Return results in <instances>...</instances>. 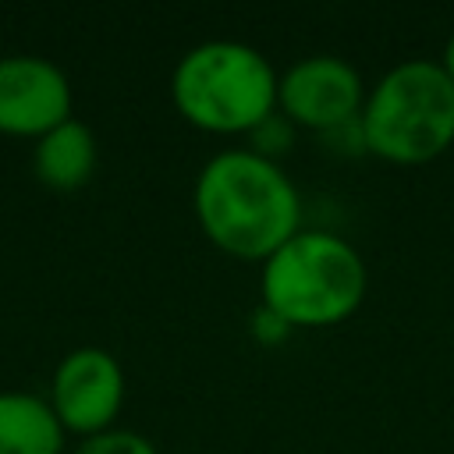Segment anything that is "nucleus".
<instances>
[{
	"instance_id": "obj_3",
	"label": "nucleus",
	"mask_w": 454,
	"mask_h": 454,
	"mask_svg": "<svg viewBox=\"0 0 454 454\" xmlns=\"http://www.w3.org/2000/svg\"><path fill=\"white\" fill-rule=\"evenodd\" d=\"M280 71L241 39H206L188 46L170 71V103L199 131L252 135L277 114Z\"/></svg>"
},
{
	"instance_id": "obj_8",
	"label": "nucleus",
	"mask_w": 454,
	"mask_h": 454,
	"mask_svg": "<svg viewBox=\"0 0 454 454\" xmlns=\"http://www.w3.org/2000/svg\"><path fill=\"white\" fill-rule=\"evenodd\" d=\"M64 436L50 397L0 390V454H64Z\"/></svg>"
},
{
	"instance_id": "obj_12",
	"label": "nucleus",
	"mask_w": 454,
	"mask_h": 454,
	"mask_svg": "<svg viewBox=\"0 0 454 454\" xmlns=\"http://www.w3.org/2000/svg\"><path fill=\"white\" fill-rule=\"evenodd\" d=\"M252 333H255V340H262V344H280L291 330H287L277 316H270L266 309H255V316H252Z\"/></svg>"
},
{
	"instance_id": "obj_7",
	"label": "nucleus",
	"mask_w": 454,
	"mask_h": 454,
	"mask_svg": "<svg viewBox=\"0 0 454 454\" xmlns=\"http://www.w3.org/2000/svg\"><path fill=\"white\" fill-rule=\"evenodd\" d=\"M71 117L67 74L39 53L0 57V131L7 135H46Z\"/></svg>"
},
{
	"instance_id": "obj_4",
	"label": "nucleus",
	"mask_w": 454,
	"mask_h": 454,
	"mask_svg": "<svg viewBox=\"0 0 454 454\" xmlns=\"http://www.w3.org/2000/svg\"><path fill=\"white\" fill-rule=\"evenodd\" d=\"M365 153L383 163L419 167L454 145V82L440 60L408 57L387 67L358 114Z\"/></svg>"
},
{
	"instance_id": "obj_13",
	"label": "nucleus",
	"mask_w": 454,
	"mask_h": 454,
	"mask_svg": "<svg viewBox=\"0 0 454 454\" xmlns=\"http://www.w3.org/2000/svg\"><path fill=\"white\" fill-rule=\"evenodd\" d=\"M440 64H443V71H447V74H450V82H454V32H450V35H447V43H443Z\"/></svg>"
},
{
	"instance_id": "obj_6",
	"label": "nucleus",
	"mask_w": 454,
	"mask_h": 454,
	"mask_svg": "<svg viewBox=\"0 0 454 454\" xmlns=\"http://www.w3.org/2000/svg\"><path fill=\"white\" fill-rule=\"evenodd\" d=\"M50 404L67 433L92 436L117 422L124 404V369L121 362L96 344L67 351L50 383Z\"/></svg>"
},
{
	"instance_id": "obj_5",
	"label": "nucleus",
	"mask_w": 454,
	"mask_h": 454,
	"mask_svg": "<svg viewBox=\"0 0 454 454\" xmlns=\"http://www.w3.org/2000/svg\"><path fill=\"white\" fill-rule=\"evenodd\" d=\"M365 82L358 67L337 53H309L287 64L277 78V110L305 131L330 135L358 121Z\"/></svg>"
},
{
	"instance_id": "obj_2",
	"label": "nucleus",
	"mask_w": 454,
	"mask_h": 454,
	"mask_svg": "<svg viewBox=\"0 0 454 454\" xmlns=\"http://www.w3.org/2000/svg\"><path fill=\"white\" fill-rule=\"evenodd\" d=\"M369 291L362 252L319 227H301L259 266V309L287 330H326L351 319Z\"/></svg>"
},
{
	"instance_id": "obj_1",
	"label": "nucleus",
	"mask_w": 454,
	"mask_h": 454,
	"mask_svg": "<svg viewBox=\"0 0 454 454\" xmlns=\"http://www.w3.org/2000/svg\"><path fill=\"white\" fill-rule=\"evenodd\" d=\"M199 231L238 262H266L301 231V195L277 160L248 145L213 153L192 188Z\"/></svg>"
},
{
	"instance_id": "obj_10",
	"label": "nucleus",
	"mask_w": 454,
	"mask_h": 454,
	"mask_svg": "<svg viewBox=\"0 0 454 454\" xmlns=\"http://www.w3.org/2000/svg\"><path fill=\"white\" fill-rule=\"evenodd\" d=\"M71 454H160L156 443L135 429H121V426H110L103 433H92V436H82V443L71 450Z\"/></svg>"
},
{
	"instance_id": "obj_11",
	"label": "nucleus",
	"mask_w": 454,
	"mask_h": 454,
	"mask_svg": "<svg viewBox=\"0 0 454 454\" xmlns=\"http://www.w3.org/2000/svg\"><path fill=\"white\" fill-rule=\"evenodd\" d=\"M252 145L248 149H255L259 156H266V160H277V153L280 149H291V138H294V124L277 110V114H270L252 135Z\"/></svg>"
},
{
	"instance_id": "obj_9",
	"label": "nucleus",
	"mask_w": 454,
	"mask_h": 454,
	"mask_svg": "<svg viewBox=\"0 0 454 454\" xmlns=\"http://www.w3.org/2000/svg\"><path fill=\"white\" fill-rule=\"evenodd\" d=\"M32 170L43 184L71 192L82 188L96 170V135L85 121L67 117L46 135L35 138L32 149Z\"/></svg>"
}]
</instances>
